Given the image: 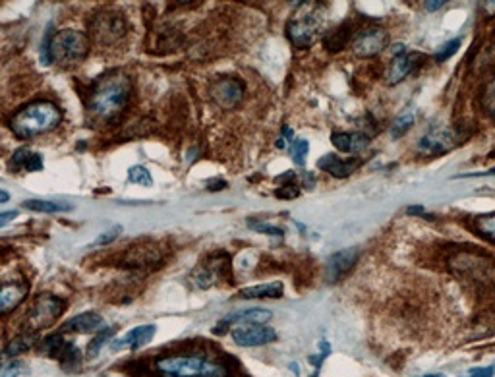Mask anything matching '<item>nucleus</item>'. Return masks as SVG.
<instances>
[{
    "mask_svg": "<svg viewBox=\"0 0 495 377\" xmlns=\"http://www.w3.org/2000/svg\"><path fill=\"white\" fill-rule=\"evenodd\" d=\"M132 97V80L124 72L107 74L91 93L90 110L101 122L117 120Z\"/></svg>",
    "mask_w": 495,
    "mask_h": 377,
    "instance_id": "1",
    "label": "nucleus"
},
{
    "mask_svg": "<svg viewBox=\"0 0 495 377\" xmlns=\"http://www.w3.org/2000/svg\"><path fill=\"white\" fill-rule=\"evenodd\" d=\"M60 120H62V112L54 103L35 101L14 115V118L10 120V128L19 140H29L56 128L60 124Z\"/></svg>",
    "mask_w": 495,
    "mask_h": 377,
    "instance_id": "2",
    "label": "nucleus"
},
{
    "mask_svg": "<svg viewBox=\"0 0 495 377\" xmlns=\"http://www.w3.org/2000/svg\"><path fill=\"white\" fill-rule=\"evenodd\" d=\"M324 27V4L319 2H302L298 4L296 14L288 19L287 35L290 43L298 49H308L315 43Z\"/></svg>",
    "mask_w": 495,
    "mask_h": 377,
    "instance_id": "3",
    "label": "nucleus"
},
{
    "mask_svg": "<svg viewBox=\"0 0 495 377\" xmlns=\"http://www.w3.org/2000/svg\"><path fill=\"white\" fill-rule=\"evenodd\" d=\"M157 371L169 377H228V369L221 362L196 356V354H178L161 358L155 364Z\"/></svg>",
    "mask_w": 495,
    "mask_h": 377,
    "instance_id": "4",
    "label": "nucleus"
},
{
    "mask_svg": "<svg viewBox=\"0 0 495 377\" xmlns=\"http://www.w3.org/2000/svg\"><path fill=\"white\" fill-rule=\"evenodd\" d=\"M90 37L83 35L81 31L62 29L51 39L49 56H51V62L58 64L62 68H72L85 60V56L90 54Z\"/></svg>",
    "mask_w": 495,
    "mask_h": 377,
    "instance_id": "5",
    "label": "nucleus"
},
{
    "mask_svg": "<svg viewBox=\"0 0 495 377\" xmlns=\"http://www.w3.org/2000/svg\"><path fill=\"white\" fill-rule=\"evenodd\" d=\"M91 35L99 45H115L126 35V18L115 10L99 12L91 22Z\"/></svg>",
    "mask_w": 495,
    "mask_h": 377,
    "instance_id": "6",
    "label": "nucleus"
},
{
    "mask_svg": "<svg viewBox=\"0 0 495 377\" xmlns=\"http://www.w3.org/2000/svg\"><path fill=\"white\" fill-rule=\"evenodd\" d=\"M64 302L54 294H41L37 296L35 304L31 305L29 314H27L26 327L29 333L41 331L47 329L62 315Z\"/></svg>",
    "mask_w": 495,
    "mask_h": 377,
    "instance_id": "7",
    "label": "nucleus"
},
{
    "mask_svg": "<svg viewBox=\"0 0 495 377\" xmlns=\"http://www.w3.org/2000/svg\"><path fill=\"white\" fill-rule=\"evenodd\" d=\"M457 273L464 278H472L476 283H489L495 278V263L484 255H459V260L453 263Z\"/></svg>",
    "mask_w": 495,
    "mask_h": 377,
    "instance_id": "8",
    "label": "nucleus"
},
{
    "mask_svg": "<svg viewBox=\"0 0 495 377\" xmlns=\"http://www.w3.org/2000/svg\"><path fill=\"white\" fill-rule=\"evenodd\" d=\"M389 33L383 27L371 26L362 29L358 35L354 37V43H352V51L356 56L362 58H368V56H376L379 54L385 47H387Z\"/></svg>",
    "mask_w": 495,
    "mask_h": 377,
    "instance_id": "9",
    "label": "nucleus"
},
{
    "mask_svg": "<svg viewBox=\"0 0 495 377\" xmlns=\"http://www.w3.org/2000/svg\"><path fill=\"white\" fill-rule=\"evenodd\" d=\"M233 341L238 346L253 349V346H263V344L277 341V333L265 325H240L233 329Z\"/></svg>",
    "mask_w": 495,
    "mask_h": 377,
    "instance_id": "10",
    "label": "nucleus"
},
{
    "mask_svg": "<svg viewBox=\"0 0 495 377\" xmlns=\"http://www.w3.org/2000/svg\"><path fill=\"white\" fill-rule=\"evenodd\" d=\"M211 99L215 101L217 105L221 108H235L240 105V101L244 97V85L238 80H233V78H223V80H217L213 85H211Z\"/></svg>",
    "mask_w": 495,
    "mask_h": 377,
    "instance_id": "11",
    "label": "nucleus"
},
{
    "mask_svg": "<svg viewBox=\"0 0 495 377\" xmlns=\"http://www.w3.org/2000/svg\"><path fill=\"white\" fill-rule=\"evenodd\" d=\"M422 60V53H405L403 56H396V58H393V62L389 64L385 81H387L389 85H396L398 81L405 80L406 76L412 72Z\"/></svg>",
    "mask_w": 495,
    "mask_h": 377,
    "instance_id": "12",
    "label": "nucleus"
},
{
    "mask_svg": "<svg viewBox=\"0 0 495 377\" xmlns=\"http://www.w3.org/2000/svg\"><path fill=\"white\" fill-rule=\"evenodd\" d=\"M455 135L451 130H435L426 134L418 142V151L422 155H439V153L449 151L451 147H455Z\"/></svg>",
    "mask_w": 495,
    "mask_h": 377,
    "instance_id": "13",
    "label": "nucleus"
},
{
    "mask_svg": "<svg viewBox=\"0 0 495 377\" xmlns=\"http://www.w3.org/2000/svg\"><path fill=\"white\" fill-rule=\"evenodd\" d=\"M317 167L335 178H349L360 167V159H341L337 155H325L317 161Z\"/></svg>",
    "mask_w": 495,
    "mask_h": 377,
    "instance_id": "14",
    "label": "nucleus"
},
{
    "mask_svg": "<svg viewBox=\"0 0 495 377\" xmlns=\"http://www.w3.org/2000/svg\"><path fill=\"white\" fill-rule=\"evenodd\" d=\"M358 261V250L356 248H349V250L337 251L335 255L329 258L327 263V275L329 280H337L341 278L344 273H349L352 269V265Z\"/></svg>",
    "mask_w": 495,
    "mask_h": 377,
    "instance_id": "15",
    "label": "nucleus"
},
{
    "mask_svg": "<svg viewBox=\"0 0 495 377\" xmlns=\"http://www.w3.org/2000/svg\"><path fill=\"white\" fill-rule=\"evenodd\" d=\"M155 331H157L155 325H140V327H134L132 331L128 333L126 337L118 339L112 346H115V351L122 349V346H132L134 351H137V349H142V346L151 342V339L155 337Z\"/></svg>",
    "mask_w": 495,
    "mask_h": 377,
    "instance_id": "16",
    "label": "nucleus"
},
{
    "mask_svg": "<svg viewBox=\"0 0 495 377\" xmlns=\"http://www.w3.org/2000/svg\"><path fill=\"white\" fill-rule=\"evenodd\" d=\"M27 296V285H16V283H4L0 290V314H10L16 305L24 302Z\"/></svg>",
    "mask_w": 495,
    "mask_h": 377,
    "instance_id": "17",
    "label": "nucleus"
},
{
    "mask_svg": "<svg viewBox=\"0 0 495 377\" xmlns=\"http://www.w3.org/2000/svg\"><path fill=\"white\" fill-rule=\"evenodd\" d=\"M103 325V317L95 312H85L68 319L66 324L60 327V333H93Z\"/></svg>",
    "mask_w": 495,
    "mask_h": 377,
    "instance_id": "18",
    "label": "nucleus"
},
{
    "mask_svg": "<svg viewBox=\"0 0 495 377\" xmlns=\"http://www.w3.org/2000/svg\"><path fill=\"white\" fill-rule=\"evenodd\" d=\"M10 169L12 171H41L43 169V159L39 153H33L22 147L18 151L12 155V162H10Z\"/></svg>",
    "mask_w": 495,
    "mask_h": 377,
    "instance_id": "19",
    "label": "nucleus"
},
{
    "mask_svg": "<svg viewBox=\"0 0 495 377\" xmlns=\"http://www.w3.org/2000/svg\"><path fill=\"white\" fill-rule=\"evenodd\" d=\"M331 142L337 149H341L344 153H356L362 151L366 145L369 144V137L364 134H349V132H337V134L331 135Z\"/></svg>",
    "mask_w": 495,
    "mask_h": 377,
    "instance_id": "20",
    "label": "nucleus"
},
{
    "mask_svg": "<svg viewBox=\"0 0 495 377\" xmlns=\"http://www.w3.org/2000/svg\"><path fill=\"white\" fill-rule=\"evenodd\" d=\"M271 319L269 310H263V308H252V310H244L238 314H230L226 317L223 324H240V325H265Z\"/></svg>",
    "mask_w": 495,
    "mask_h": 377,
    "instance_id": "21",
    "label": "nucleus"
},
{
    "mask_svg": "<svg viewBox=\"0 0 495 377\" xmlns=\"http://www.w3.org/2000/svg\"><path fill=\"white\" fill-rule=\"evenodd\" d=\"M238 294L242 298H279L283 296V283L273 280V283L253 285V287L242 288Z\"/></svg>",
    "mask_w": 495,
    "mask_h": 377,
    "instance_id": "22",
    "label": "nucleus"
},
{
    "mask_svg": "<svg viewBox=\"0 0 495 377\" xmlns=\"http://www.w3.org/2000/svg\"><path fill=\"white\" fill-rule=\"evenodd\" d=\"M349 37H351L349 26L335 27V29H331V31L324 37V47L329 53H339V51H342V49L346 47Z\"/></svg>",
    "mask_w": 495,
    "mask_h": 377,
    "instance_id": "23",
    "label": "nucleus"
},
{
    "mask_svg": "<svg viewBox=\"0 0 495 377\" xmlns=\"http://www.w3.org/2000/svg\"><path fill=\"white\" fill-rule=\"evenodd\" d=\"M66 349H68V342L64 341L62 333L47 337L45 341L41 342V346H39V351L43 352L45 356H49V358H58V360L62 358Z\"/></svg>",
    "mask_w": 495,
    "mask_h": 377,
    "instance_id": "24",
    "label": "nucleus"
},
{
    "mask_svg": "<svg viewBox=\"0 0 495 377\" xmlns=\"http://www.w3.org/2000/svg\"><path fill=\"white\" fill-rule=\"evenodd\" d=\"M37 337L33 335V333H27V335H19V337H16V339H12V341L6 344V349H4V356H18V354H22V352H27L33 344H35Z\"/></svg>",
    "mask_w": 495,
    "mask_h": 377,
    "instance_id": "25",
    "label": "nucleus"
},
{
    "mask_svg": "<svg viewBox=\"0 0 495 377\" xmlns=\"http://www.w3.org/2000/svg\"><path fill=\"white\" fill-rule=\"evenodd\" d=\"M22 206L31 211H39V213H58V211H70V207L54 203V201H45V199H27Z\"/></svg>",
    "mask_w": 495,
    "mask_h": 377,
    "instance_id": "26",
    "label": "nucleus"
},
{
    "mask_svg": "<svg viewBox=\"0 0 495 377\" xmlns=\"http://www.w3.org/2000/svg\"><path fill=\"white\" fill-rule=\"evenodd\" d=\"M115 335V329L112 327H107V329H103L101 333H97L95 337H93V341L90 342V349H87V358H95V356H99L101 349L105 346L108 342V339Z\"/></svg>",
    "mask_w": 495,
    "mask_h": 377,
    "instance_id": "27",
    "label": "nucleus"
},
{
    "mask_svg": "<svg viewBox=\"0 0 495 377\" xmlns=\"http://www.w3.org/2000/svg\"><path fill=\"white\" fill-rule=\"evenodd\" d=\"M128 180H130L132 184H140V186H151V184H153V178H151L149 171H147L145 167H142V165L132 167V169L128 171Z\"/></svg>",
    "mask_w": 495,
    "mask_h": 377,
    "instance_id": "28",
    "label": "nucleus"
},
{
    "mask_svg": "<svg viewBox=\"0 0 495 377\" xmlns=\"http://www.w3.org/2000/svg\"><path fill=\"white\" fill-rule=\"evenodd\" d=\"M476 228L482 236H486V238H489V240H494L495 242V213L480 217L476 221Z\"/></svg>",
    "mask_w": 495,
    "mask_h": 377,
    "instance_id": "29",
    "label": "nucleus"
},
{
    "mask_svg": "<svg viewBox=\"0 0 495 377\" xmlns=\"http://www.w3.org/2000/svg\"><path fill=\"white\" fill-rule=\"evenodd\" d=\"M482 105L486 108V112L492 118H495V76L494 80L486 85V90L482 93Z\"/></svg>",
    "mask_w": 495,
    "mask_h": 377,
    "instance_id": "30",
    "label": "nucleus"
},
{
    "mask_svg": "<svg viewBox=\"0 0 495 377\" xmlns=\"http://www.w3.org/2000/svg\"><path fill=\"white\" fill-rule=\"evenodd\" d=\"M459 47L460 39H451L447 43H443V45L437 49V53H435V60H437V62H445L447 58H451L453 54L459 51Z\"/></svg>",
    "mask_w": 495,
    "mask_h": 377,
    "instance_id": "31",
    "label": "nucleus"
},
{
    "mask_svg": "<svg viewBox=\"0 0 495 377\" xmlns=\"http://www.w3.org/2000/svg\"><path fill=\"white\" fill-rule=\"evenodd\" d=\"M412 122H414V115H412V112H403V115L395 120V124H393V135L405 134L406 130L412 126Z\"/></svg>",
    "mask_w": 495,
    "mask_h": 377,
    "instance_id": "32",
    "label": "nucleus"
},
{
    "mask_svg": "<svg viewBox=\"0 0 495 377\" xmlns=\"http://www.w3.org/2000/svg\"><path fill=\"white\" fill-rule=\"evenodd\" d=\"M308 151H310V145H308L306 140H296L292 144V159H294V162L296 165H304Z\"/></svg>",
    "mask_w": 495,
    "mask_h": 377,
    "instance_id": "33",
    "label": "nucleus"
},
{
    "mask_svg": "<svg viewBox=\"0 0 495 377\" xmlns=\"http://www.w3.org/2000/svg\"><path fill=\"white\" fill-rule=\"evenodd\" d=\"M120 233H122V226L120 225H112L110 228H108L107 233H103L97 236V240L93 242V246H105V244L112 242L115 238H118L120 236Z\"/></svg>",
    "mask_w": 495,
    "mask_h": 377,
    "instance_id": "34",
    "label": "nucleus"
},
{
    "mask_svg": "<svg viewBox=\"0 0 495 377\" xmlns=\"http://www.w3.org/2000/svg\"><path fill=\"white\" fill-rule=\"evenodd\" d=\"M298 186H294L292 182L290 184H285L283 188L277 190V198L280 199H292V198H298Z\"/></svg>",
    "mask_w": 495,
    "mask_h": 377,
    "instance_id": "35",
    "label": "nucleus"
},
{
    "mask_svg": "<svg viewBox=\"0 0 495 377\" xmlns=\"http://www.w3.org/2000/svg\"><path fill=\"white\" fill-rule=\"evenodd\" d=\"M250 228H253V231H258V233H265V234H271V236H283V228H279V226H269V225H260V223H250Z\"/></svg>",
    "mask_w": 495,
    "mask_h": 377,
    "instance_id": "36",
    "label": "nucleus"
},
{
    "mask_svg": "<svg viewBox=\"0 0 495 377\" xmlns=\"http://www.w3.org/2000/svg\"><path fill=\"white\" fill-rule=\"evenodd\" d=\"M22 369V362L14 360V362H8L4 368H2V377H16Z\"/></svg>",
    "mask_w": 495,
    "mask_h": 377,
    "instance_id": "37",
    "label": "nucleus"
},
{
    "mask_svg": "<svg viewBox=\"0 0 495 377\" xmlns=\"http://www.w3.org/2000/svg\"><path fill=\"white\" fill-rule=\"evenodd\" d=\"M495 366H487V368H472L469 369L467 377H494Z\"/></svg>",
    "mask_w": 495,
    "mask_h": 377,
    "instance_id": "38",
    "label": "nucleus"
},
{
    "mask_svg": "<svg viewBox=\"0 0 495 377\" xmlns=\"http://www.w3.org/2000/svg\"><path fill=\"white\" fill-rule=\"evenodd\" d=\"M423 6H426V10H428V12H435V10H439L442 6H445V2H443V0L430 2V0H428V2H423Z\"/></svg>",
    "mask_w": 495,
    "mask_h": 377,
    "instance_id": "39",
    "label": "nucleus"
},
{
    "mask_svg": "<svg viewBox=\"0 0 495 377\" xmlns=\"http://www.w3.org/2000/svg\"><path fill=\"white\" fill-rule=\"evenodd\" d=\"M16 217H18V211H6V213H2V215H0V225L4 226L10 219H16Z\"/></svg>",
    "mask_w": 495,
    "mask_h": 377,
    "instance_id": "40",
    "label": "nucleus"
},
{
    "mask_svg": "<svg viewBox=\"0 0 495 377\" xmlns=\"http://www.w3.org/2000/svg\"><path fill=\"white\" fill-rule=\"evenodd\" d=\"M391 54H393L395 58L396 56H403V54H405V45H403V43H396V45H393L391 47Z\"/></svg>",
    "mask_w": 495,
    "mask_h": 377,
    "instance_id": "41",
    "label": "nucleus"
},
{
    "mask_svg": "<svg viewBox=\"0 0 495 377\" xmlns=\"http://www.w3.org/2000/svg\"><path fill=\"white\" fill-rule=\"evenodd\" d=\"M226 184L225 182H211L209 184V192H213V190H219V188H225Z\"/></svg>",
    "mask_w": 495,
    "mask_h": 377,
    "instance_id": "42",
    "label": "nucleus"
},
{
    "mask_svg": "<svg viewBox=\"0 0 495 377\" xmlns=\"http://www.w3.org/2000/svg\"><path fill=\"white\" fill-rule=\"evenodd\" d=\"M0 199H2V203H6V201H8V192H6V190H2V194H0Z\"/></svg>",
    "mask_w": 495,
    "mask_h": 377,
    "instance_id": "43",
    "label": "nucleus"
},
{
    "mask_svg": "<svg viewBox=\"0 0 495 377\" xmlns=\"http://www.w3.org/2000/svg\"><path fill=\"white\" fill-rule=\"evenodd\" d=\"M408 213H423V209L422 207H418V209H416V207H412V209H408Z\"/></svg>",
    "mask_w": 495,
    "mask_h": 377,
    "instance_id": "44",
    "label": "nucleus"
},
{
    "mask_svg": "<svg viewBox=\"0 0 495 377\" xmlns=\"http://www.w3.org/2000/svg\"><path fill=\"white\" fill-rule=\"evenodd\" d=\"M420 377H445L443 374H426V376H420Z\"/></svg>",
    "mask_w": 495,
    "mask_h": 377,
    "instance_id": "45",
    "label": "nucleus"
},
{
    "mask_svg": "<svg viewBox=\"0 0 495 377\" xmlns=\"http://www.w3.org/2000/svg\"><path fill=\"white\" fill-rule=\"evenodd\" d=\"M486 174H495V169H492V171H487Z\"/></svg>",
    "mask_w": 495,
    "mask_h": 377,
    "instance_id": "46",
    "label": "nucleus"
},
{
    "mask_svg": "<svg viewBox=\"0 0 495 377\" xmlns=\"http://www.w3.org/2000/svg\"><path fill=\"white\" fill-rule=\"evenodd\" d=\"M165 377H169V376H165Z\"/></svg>",
    "mask_w": 495,
    "mask_h": 377,
    "instance_id": "47",
    "label": "nucleus"
}]
</instances>
